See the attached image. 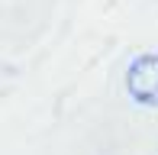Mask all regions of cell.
I'll list each match as a JSON object with an SVG mask.
<instances>
[{"label":"cell","instance_id":"obj_1","mask_svg":"<svg viewBox=\"0 0 158 155\" xmlns=\"http://www.w3.org/2000/svg\"><path fill=\"white\" fill-rule=\"evenodd\" d=\"M126 90L139 107H158V55H139L129 65Z\"/></svg>","mask_w":158,"mask_h":155}]
</instances>
